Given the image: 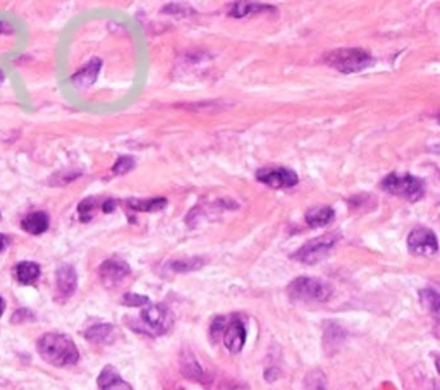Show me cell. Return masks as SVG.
Returning a JSON list of instances; mask_svg holds the SVG:
<instances>
[{"label":"cell","instance_id":"5","mask_svg":"<svg viewBox=\"0 0 440 390\" xmlns=\"http://www.w3.org/2000/svg\"><path fill=\"white\" fill-rule=\"evenodd\" d=\"M382 188L390 194L402 196L409 201L421 200L423 194H425L423 182L418 179V177L411 176V174H389V176L382 181Z\"/></svg>","mask_w":440,"mask_h":390},{"label":"cell","instance_id":"30","mask_svg":"<svg viewBox=\"0 0 440 390\" xmlns=\"http://www.w3.org/2000/svg\"><path fill=\"white\" fill-rule=\"evenodd\" d=\"M12 31H14V28H12L11 24L0 23V33H12Z\"/></svg>","mask_w":440,"mask_h":390},{"label":"cell","instance_id":"14","mask_svg":"<svg viewBox=\"0 0 440 390\" xmlns=\"http://www.w3.org/2000/svg\"><path fill=\"white\" fill-rule=\"evenodd\" d=\"M98 389L100 390H132L127 381L120 379L114 367H105L98 376Z\"/></svg>","mask_w":440,"mask_h":390},{"label":"cell","instance_id":"8","mask_svg":"<svg viewBox=\"0 0 440 390\" xmlns=\"http://www.w3.org/2000/svg\"><path fill=\"white\" fill-rule=\"evenodd\" d=\"M131 268L130 265L120 258H110L105 260L98 268V275H100L102 284L107 289H114L122 282L126 277H130Z\"/></svg>","mask_w":440,"mask_h":390},{"label":"cell","instance_id":"23","mask_svg":"<svg viewBox=\"0 0 440 390\" xmlns=\"http://www.w3.org/2000/svg\"><path fill=\"white\" fill-rule=\"evenodd\" d=\"M188 356V359L182 361V371H184L186 376H189V379H198L200 380L203 376V371L200 368V364L197 363V359H194V356L186 354Z\"/></svg>","mask_w":440,"mask_h":390},{"label":"cell","instance_id":"24","mask_svg":"<svg viewBox=\"0 0 440 390\" xmlns=\"http://www.w3.org/2000/svg\"><path fill=\"white\" fill-rule=\"evenodd\" d=\"M78 211H80V218L83 222L91 221L95 211H97V200H95V198H88V200L81 201L80 206H78Z\"/></svg>","mask_w":440,"mask_h":390},{"label":"cell","instance_id":"4","mask_svg":"<svg viewBox=\"0 0 440 390\" xmlns=\"http://www.w3.org/2000/svg\"><path fill=\"white\" fill-rule=\"evenodd\" d=\"M172 323L174 317L167 306L150 305L147 310L141 311L138 325H131V329L138 330L141 334L159 337V335L167 334V332L172 329Z\"/></svg>","mask_w":440,"mask_h":390},{"label":"cell","instance_id":"7","mask_svg":"<svg viewBox=\"0 0 440 390\" xmlns=\"http://www.w3.org/2000/svg\"><path fill=\"white\" fill-rule=\"evenodd\" d=\"M256 179L273 189H289L298 184V176L284 167H265L256 172Z\"/></svg>","mask_w":440,"mask_h":390},{"label":"cell","instance_id":"17","mask_svg":"<svg viewBox=\"0 0 440 390\" xmlns=\"http://www.w3.org/2000/svg\"><path fill=\"white\" fill-rule=\"evenodd\" d=\"M306 223L310 227H323L334 221V210L330 206H317L306 211Z\"/></svg>","mask_w":440,"mask_h":390},{"label":"cell","instance_id":"16","mask_svg":"<svg viewBox=\"0 0 440 390\" xmlns=\"http://www.w3.org/2000/svg\"><path fill=\"white\" fill-rule=\"evenodd\" d=\"M40 272V265L33 263V261H21V263L16 265V279L24 285L35 284L38 280Z\"/></svg>","mask_w":440,"mask_h":390},{"label":"cell","instance_id":"33","mask_svg":"<svg viewBox=\"0 0 440 390\" xmlns=\"http://www.w3.org/2000/svg\"><path fill=\"white\" fill-rule=\"evenodd\" d=\"M2 83H4V73L0 70V85H2Z\"/></svg>","mask_w":440,"mask_h":390},{"label":"cell","instance_id":"11","mask_svg":"<svg viewBox=\"0 0 440 390\" xmlns=\"http://www.w3.org/2000/svg\"><path fill=\"white\" fill-rule=\"evenodd\" d=\"M100 69H102V60L91 59L85 68H81L76 74H73L70 81H73V85L76 86L78 90H88L90 86H93L95 81H97L98 74H100Z\"/></svg>","mask_w":440,"mask_h":390},{"label":"cell","instance_id":"31","mask_svg":"<svg viewBox=\"0 0 440 390\" xmlns=\"http://www.w3.org/2000/svg\"><path fill=\"white\" fill-rule=\"evenodd\" d=\"M4 310H6V302H4V300H2V296H0V317H2Z\"/></svg>","mask_w":440,"mask_h":390},{"label":"cell","instance_id":"12","mask_svg":"<svg viewBox=\"0 0 440 390\" xmlns=\"http://www.w3.org/2000/svg\"><path fill=\"white\" fill-rule=\"evenodd\" d=\"M56 288L61 297H70L74 294V290L78 288V275L70 265L59 267L56 275Z\"/></svg>","mask_w":440,"mask_h":390},{"label":"cell","instance_id":"28","mask_svg":"<svg viewBox=\"0 0 440 390\" xmlns=\"http://www.w3.org/2000/svg\"><path fill=\"white\" fill-rule=\"evenodd\" d=\"M114 209H115V200L103 201V205H102L103 214H110V211H114Z\"/></svg>","mask_w":440,"mask_h":390},{"label":"cell","instance_id":"10","mask_svg":"<svg viewBox=\"0 0 440 390\" xmlns=\"http://www.w3.org/2000/svg\"><path fill=\"white\" fill-rule=\"evenodd\" d=\"M220 335H222L224 346L231 352H239L246 342V329L239 317H226Z\"/></svg>","mask_w":440,"mask_h":390},{"label":"cell","instance_id":"21","mask_svg":"<svg viewBox=\"0 0 440 390\" xmlns=\"http://www.w3.org/2000/svg\"><path fill=\"white\" fill-rule=\"evenodd\" d=\"M205 265L203 258H189V260H181V261H170L169 268L174 272H193L198 270Z\"/></svg>","mask_w":440,"mask_h":390},{"label":"cell","instance_id":"3","mask_svg":"<svg viewBox=\"0 0 440 390\" xmlns=\"http://www.w3.org/2000/svg\"><path fill=\"white\" fill-rule=\"evenodd\" d=\"M332 285L322 279L313 277H298L288 288V294L293 301L300 302H325L332 297Z\"/></svg>","mask_w":440,"mask_h":390},{"label":"cell","instance_id":"27","mask_svg":"<svg viewBox=\"0 0 440 390\" xmlns=\"http://www.w3.org/2000/svg\"><path fill=\"white\" fill-rule=\"evenodd\" d=\"M33 313L30 310H18L14 313V317H12V323H18V322H24V320H33Z\"/></svg>","mask_w":440,"mask_h":390},{"label":"cell","instance_id":"15","mask_svg":"<svg viewBox=\"0 0 440 390\" xmlns=\"http://www.w3.org/2000/svg\"><path fill=\"white\" fill-rule=\"evenodd\" d=\"M48 226H51V218H48V215L45 214V211H35V214L26 215V217L21 221V227H23L28 234L33 236L43 234V232L48 229Z\"/></svg>","mask_w":440,"mask_h":390},{"label":"cell","instance_id":"22","mask_svg":"<svg viewBox=\"0 0 440 390\" xmlns=\"http://www.w3.org/2000/svg\"><path fill=\"white\" fill-rule=\"evenodd\" d=\"M420 301H421V305L425 306L426 310H430L434 315L439 313L440 300H439V292H437V290H434V289H421L420 290Z\"/></svg>","mask_w":440,"mask_h":390},{"label":"cell","instance_id":"29","mask_svg":"<svg viewBox=\"0 0 440 390\" xmlns=\"http://www.w3.org/2000/svg\"><path fill=\"white\" fill-rule=\"evenodd\" d=\"M7 246H9V238H7V236H4V234H0V251L6 250Z\"/></svg>","mask_w":440,"mask_h":390},{"label":"cell","instance_id":"9","mask_svg":"<svg viewBox=\"0 0 440 390\" xmlns=\"http://www.w3.org/2000/svg\"><path fill=\"white\" fill-rule=\"evenodd\" d=\"M408 250L417 256H431L439 250L437 236L430 229H414L408 236Z\"/></svg>","mask_w":440,"mask_h":390},{"label":"cell","instance_id":"20","mask_svg":"<svg viewBox=\"0 0 440 390\" xmlns=\"http://www.w3.org/2000/svg\"><path fill=\"white\" fill-rule=\"evenodd\" d=\"M306 390H327V376L322 370H313L305 376Z\"/></svg>","mask_w":440,"mask_h":390},{"label":"cell","instance_id":"1","mask_svg":"<svg viewBox=\"0 0 440 390\" xmlns=\"http://www.w3.org/2000/svg\"><path fill=\"white\" fill-rule=\"evenodd\" d=\"M38 352L41 359L53 367H70L80 359L76 344L68 335L56 334V332L41 335L38 340Z\"/></svg>","mask_w":440,"mask_h":390},{"label":"cell","instance_id":"32","mask_svg":"<svg viewBox=\"0 0 440 390\" xmlns=\"http://www.w3.org/2000/svg\"><path fill=\"white\" fill-rule=\"evenodd\" d=\"M232 390H248V389L243 387V385H239V387H238V385H236V387H232Z\"/></svg>","mask_w":440,"mask_h":390},{"label":"cell","instance_id":"25","mask_svg":"<svg viewBox=\"0 0 440 390\" xmlns=\"http://www.w3.org/2000/svg\"><path fill=\"white\" fill-rule=\"evenodd\" d=\"M122 305L124 306H130V308H138V306L150 305V300H148L147 296H140V294L127 292V294H124Z\"/></svg>","mask_w":440,"mask_h":390},{"label":"cell","instance_id":"6","mask_svg":"<svg viewBox=\"0 0 440 390\" xmlns=\"http://www.w3.org/2000/svg\"><path fill=\"white\" fill-rule=\"evenodd\" d=\"M337 241L339 234L320 236V238L310 241V243H306L305 246H301L300 250L294 253V260L301 261V263L305 265L318 263V261L327 258V255H329V251L337 244Z\"/></svg>","mask_w":440,"mask_h":390},{"label":"cell","instance_id":"18","mask_svg":"<svg viewBox=\"0 0 440 390\" xmlns=\"http://www.w3.org/2000/svg\"><path fill=\"white\" fill-rule=\"evenodd\" d=\"M263 11H273V7L265 6V4H256V2H236L231 7L229 14L234 18H244V16H251L255 12H263Z\"/></svg>","mask_w":440,"mask_h":390},{"label":"cell","instance_id":"19","mask_svg":"<svg viewBox=\"0 0 440 390\" xmlns=\"http://www.w3.org/2000/svg\"><path fill=\"white\" fill-rule=\"evenodd\" d=\"M127 205L136 211H160L167 206L165 198H150V200H127Z\"/></svg>","mask_w":440,"mask_h":390},{"label":"cell","instance_id":"13","mask_svg":"<svg viewBox=\"0 0 440 390\" xmlns=\"http://www.w3.org/2000/svg\"><path fill=\"white\" fill-rule=\"evenodd\" d=\"M85 337L93 344H105L107 346V344H112L117 339V330H115L114 325H109V323H100V325L90 327L85 332Z\"/></svg>","mask_w":440,"mask_h":390},{"label":"cell","instance_id":"26","mask_svg":"<svg viewBox=\"0 0 440 390\" xmlns=\"http://www.w3.org/2000/svg\"><path fill=\"white\" fill-rule=\"evenodd\" d=\"M135 159L132 157H120V159L115 162V165L112 167V172L117 174V176H120V174H127L130 170L135 169Z\"/></svg>","mask_w":440,"mask_h":390},{"label":"cell","instance_id":"2","mask_svg":"<svg viewBox=\"0 0 440 390\" xmlns=\"http://www.w3.org/2000/svg\"><path fill=\"white\" fill-rule=\"evenodd\" d=\"M323 62L330 68L337 69L339 73L351 74L370 68L375 59L372 57V53L363 51V48H337V51L327 52L323 56Z\"/></svg>","mask_w":440,"mask_h":390}]
</instances>
